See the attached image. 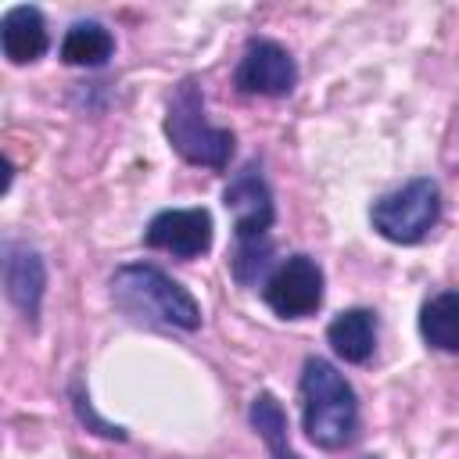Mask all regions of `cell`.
<instances>
[{
  "mask_svg": "<svg viewBox=\"0 0 459 459\" xmlns=\"http://www.w3.org/2000/svg\"><path fill=\"white\" fill-rule=\"evenodd\" d=\"M212 230L215 226L208 208H165L147 222L143 244L176 258H197L212 247Z\"/></svg>",
  "mask_w": 459,
  "mask_h": 459,
  "instance_id": "cell-8",
  "label": "cell"
},
{
  "mask_svg": "<svg viewBox=\"0 0 459 459\" xmlns=\"http://www.w3.org/2000/svg\"><path fill=\"white\" fill-rule=\"evenodd\" d=\"M4 287H7L11 305L29 323H36L39 319V305H43L47 269H43V258L29 244H18V240L4 244Z\"/></svg>",
  "mask_w": 459,
  "mask_h": 459,
  "instance_id": "cell-9",
  "label": "cell"
},
{
  "mask_svg": "<svg viewBox=\"0 0 459 459\" xmlns=\"http://www.w3.org/2000/svg\"><path fill=\"white\" fill-rule=\"evenodd\" d=\"M298 391H301L305 434L312 445L337 452V448L355 441L359 398H355V387L344 380V373H337V366H330L326 359H316V355L305 359Z\"/></svg>",
  "mask_w": 459,
  "mask_h": 459,
  "instance_id": "cell-1",
  "label": "cell"
},
{
  "mask_svg": "<svg viewBox=\"0 0 459 459\" xmlns=\"http://www.w3.org/2000/svg\"><path fill=\"white\" fill-rule=\"evenodd\" d=\"M262 298L276 316L305 319L323 305V269L308 255H290L269 273Z\"/></svg>",
  "mask_w": 459,
  "mask_h": 459,
  "instance_id": "cell-6",
  "label": "cell"
},
{
  "mask_svg": "<svg viewBox=\"0 0 459 459\" xmlns=\"http://www.w3.org/2000/svg\"><path fill=\"white\" fill-rule=\"evenodd\" d=\"M0 47H4V57L11 65H29V61H39L50 47V36H47V22L39 14V7H11L4 18H0Z\"/></svg>",
  "mask_w": 459,
  "mask_h": 459,
  "instance_id": "cell-10",
  "label": "cell"
},
{
  "mask_svg": "<svg viewBox=\"0 0 459 459\" xmlns=\"http://www.w3.org/2000/svg\"><path fill=\"white\" fill-rule=\"evenodd\" d=\"M240 93H258V97H287L298 82V65L287 54V47H280L276 39H251L237 75H233Z\"/></svg>",
  "mask_w": 459,
  "mask_h": 459,
  "instance_id": "cell-7",
  "label": "cell"
},
{
  "mask_svg": "<svg viewBox=\"0 0 459 459\" xmlns=\"http://www.w3.org/2000/svg\"><path fill=\"white\" fill-rule=\"evenodd\" d=\"M373 230L391 244H420L441 219V190L434 179H409L405 186L384 194L373 212Z\"/></svg>",
  "mask_w": 459,
  "mask_h": 459,
  "instance_id": "cell-5",
  "label": "cell"
},
{
  "mask_svg": "<svg viewBox=\"0 0 459 459\" xmlns=\"http://www.w3.org/2000/svg\"><path fill=\"white\" fill-rule=\"evenodd\" d=\"M111 298L126 316L140 323L176 326V330L201 326V305L194 301V294L158 265H143V262L122 265L111 276Z\"/></svg>",
  "mask_w": 459,
  "mask_h": 459,
  "instance_id": "cell-3",
  "label": "cell"
},
{
  "mask_svg": "<svg viewBox=\"0 0 459 459\" xmlns=\"http://www.w3.org/2000/svg\"><path fill=\"white\" fill-rule=\"evenodd\" d=\"M165 136L190 165H208V169H226L233 158V143H237L230 129L208 122L204 97L194 79H183L172 90L169 115H165Z\"/></svg>",
  "mask_w": 459,
  "mask_h": 459,
  "instance_id": "cell-4",
  "label": "cell"
},
{
  "mask_svg": "<svg viewBox=\"0 0 459 459\" xmlns=\"http://www.w3.org/2000/svg\"><path fill=\"white\" fill-rule=\"evenodd\" d=\"M115 54V36L100 22H75L61 39V61L79 68H100Z\"/></svg>",
  "mask_w": 459,
  "mask_h": 459,
  "instance_id": "cell-13",
  "label": "cell"
},
{
  "mask_svg": "<svg viewBox=\"0 0 459 459\" xmlns=\"http://www.w3.org/2000/svg\"><path fill=\"white\" fill-rule=\"evenodd\" d=\"M326 341L344 362L359 366L377 348V316L369 308H348L326 326Z\"/></svg>",
  "mask_w": 459,
  "mask_h": 459,
  "instance_id": "cell-11",
  "label": "cell"
},
{
  "mask_svg": "<svg viewBox=\"0 0 459 459\" xmlns=\"http://www.w3.org/2000/svg\"><path fill=\"white\" fill-rule=\"evenodd\" d=\"M226 208L233 212V230H237V251H233V276L240 283H255L262 276V269L273 258V219H276V204H273V190L262 179L258 165L240 169L230 186H226Z\"/></svg>",
  "mask_w": 459,
  "mask_h": 459,
  "instance_id": "cell-2",
  "label": "cell"
},
{
  "mask_svg": "<svg viewBox=\"0 0 459 459\" xmlns=\"http://www.w3.org/2000/svg\"><path fill=\"white\" fill-rule=\"evenodd\" d=\"M251 427L258 430V437L265 441V448H269L273 459H301V455L290 448V441H287V416H283L280 402H276L269 391H262V394L251 402ZM366 459H377V455H366Z\"/></svg>",
  "mask_w": 459,
  "mask_h": 459,
  "instance_id": "cell-14",
  "label": "cell"
},
{
  "mask_svg": "<svg viewBox=\"0 0 459 459\" xmlns=\"http://www.w3.org/2000/svg\"><path fill=\"white\" fill-rule=\"evenodd\" d=\"M420 333L437 351H459V290H441L420 308Z\"/></svg>",
  "mask_w": 459,
  "mask_h": 459,
  "instance_id": "cell-12",
  "label": "cell"
}]
</instances>
